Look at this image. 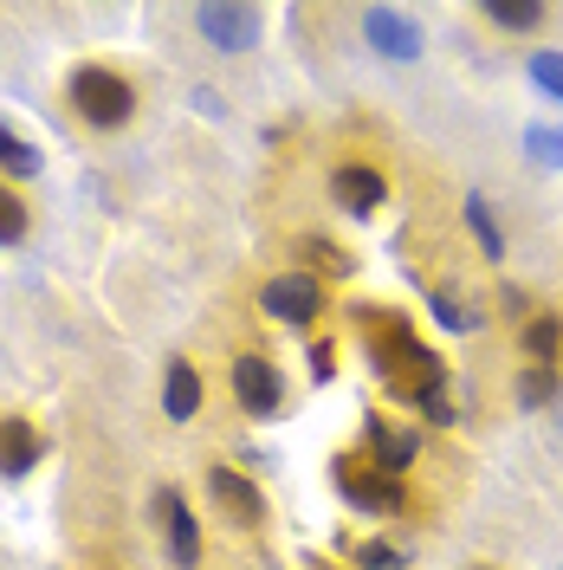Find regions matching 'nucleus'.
I'll return each instance as SVG.
<instances>
[{
    "label": "nucleus",
    "mask_w": 563,
    "mask_h": 570,
    "mask_svg": "<svg viewBox=\"0 0 563 570\" xmlns=\"http://www.w3.org/2000/svg\"><path fill=\"white\" fill-rule=\"evenodd\" d=\"M356 324H363V344H369V363H376V376H383L388 390L402 395V402H415L427 422H454L460 409L447 402V363L434 344L415 337V324L395 318V312H369V305H356Z\"/></svg>",
    "instance_id": "nucleus-1"
},
{
    "label": "nucleus",
    "mask_w": 563,
    "mask_h": 570,
    "mask_svg": "<svg viewBox=\"0 0 563 570\" xmlns=\"http://www.w3.org/2000/svg\"><path fill=\"white\" fill-rule=\"evenodd\" d=\"M66 98L78 110V124H91V130H124L137 117V85L117 66H78L66 78Z\"/></svg>",
    "instance_id": "nucleus-2"
},
{
    "label": "nucleus",
    "mask_w": 563,
    "mask_h": 570,
    "mask_svg": "<svg viewBox=\"0 0 563 570\" xmlns=\"http://www.w3.org/2000/svg\"><path fill=\"white\" fill-rule=\"evenodd\" d=\"M330 480H337V493L350 499L356 512H376V519H395V512H408V493H402V480H388L383 466L356 461V454H337Z\"/></svg>",
    "instance_id": "nucleus-3"
},
{
    "label": "nucleus",
    "mask_w": 563,
    "mask_h": 570,
    "mask_svg": "<svg viewBox=\"0 0 563 570\" xmlns=\"http://www.w3.org/2000/svg\"><path fill=\"white\" fill-rule=\"evenodd\" d=\"M259 312L279 324H298V331H312L324 318V279L317 273H279V279L259 285Z\"/></svg>",
    "instance_id": "nucleus-4"
},
{
    "label": "nucleus",
    "mask_w": 563,
    "mask_h": 570,
    "mask_svg": "<svg viewBox=\"0 0 563 570\" xmlns=\"http://www.w3.org/2000/svg\"><path fill=\"white\" fill-rule=\"evenodd\" d=\"M234 395H240V409H247V415H279V409H285L279 363H273L266 351H240V356H234Z\"/></svg>",
    "instance_id": "nucleus-5"
},
{
    "label": "nucleus",
    "mask_w": 563,
    "mask_h": 570,
    "mask_svg": "<svg viewBox=\"0 0 563 570\" xmlns=\"http://www.w3.org/2000/svg\"><path fill=\"white\" fill-rule=\"evenodd\" d=\"M195 27H201V39H208L214 52H247V46H259V7H240V0H208L201 13H195Z\"/></svg>",
    "instance_id": "nucleus-6"
},
{
    "label": "nucleus",
    "mask_w": 563,
    "mask_h": 570,
    "mask_svg": "<svg viewBox=\"0 0 563 570\" xmlns=\"http://www.w3.org/2000/svg\"><path fill=\"white\" fill-rule=\"evenodd\" d=\"M208 499L234 519V525H259L266 519V493H259V480H247L240 466H208Z\"/></svg>",
    "instance_id": "nucleus-7"
},
{
    "label": "nucleus",
    "mask_w": 563,
    "mask_h": 570,
    "mask_svg": "<svg viewBox=\"0 0 563 570\" xmlns=\"http://www.w3.org/2000/svg\"><path fill=\"white\" fill-rule=\"evenodd\" d=\"M363 441H369V466H383L388 480H402L408 466L422 461V434H415V428L383 422V415H369V422H363Z\"/></svg>",
    "instance_id": "nucleus-8"
},
{
    "label": "nucleus",
    "mask_w": 563,
    "mask_h": 570,
    "mask_svg": "<svg viewBox=\"0 0 563 570\" xmlns=\"http://www.w3.org/2000/svg\"><path fill=\"white\" fill-rule=\"evenodd\" d=\"M363 33L383 59H422V20L402 13V7H369L363 13Z\"/></svg>",
    "instance_id": "nucleus-9"
},
{
    "label": "nucleus",
    "mask_w": 563,
    "mask_h": 570,
    "mask_svg": "<svg viewBox=\"0 0 563 570\" xmlns=\"http://www.w3.org/2000/svg\"><path fill=\"white\" fill-rule=\"evenodd\" d=\"M330 202L350 214H376L388 202V176L376 163H337L330 169Z\"/></svg>",
    "instance_id": "nucleus-10"
},
{
    "label": "nucleus",
    "mask_w": 563,
    "mask_h": 570,
    "mask_svg": "<svg viewBox=\"0 0 563 570\" xmlns=\"http://www.w3.org/2000/svg\"><path fill=\"white\" fill-rule=\"evenodd\" d=\"M156 505H162V532H169V558H176V570H195L201 564V525H195L188 499H181L176 487H162Z\"/></svg>",
    "instance_id": "nucleus-11"
},
{
    "label": "nucleus",
    "mask_w": 563,
    "mask_h": 570,
    "mask_svg": "<svg viewBox=\"0 0 563 570\" xmlns=\"http://www.w3.org/2000/svg\"><path fill=\"white\" fill-rule=\"evenodd\" d=\"M46 461V441H39V428L27 415H0V473L7 480H20V473H33Z\"/></svg>",
    "instance_id": "nucleus-12"
},
{
    "label": "nucleus",
    "mask_w": 563,
    "mask_h": 570,
    "mask_svg": "<svg viewBox=\"0 0 563 570\" xmlns=\"http://www.w3.org/2000/svg\"><path fill=\"white\" fill-rule=\"evenodd\" d=\"M162 415L169 422H195L201 415V376H195V363L176 356L169 363V383H162Z\"/></svg>",
    "instance_id": "nucleus-13"
},
{
    "label": "nucleus",
    "mask_w": 563,
    "mask_h": 570,
    "mask_svg": "<svg viewBox=\"0 0 563 570\" xmlns=\"http://www.w3.org/2000/svg\"><path fill=\"white\" fill-rule=\"evenodd\" d=\"M525 356L544 363V370H557V356H563V318L557 312H531L525 318Z\"/></svg>",
    "instance_id": "nucleus-14"
},
{
    "label": "nucleus",
    "mask_w": 563,
    "mask_h": 570,
    "mask_svg": "<svg viewBox=\"0 0 563 570\" xmlns=\"http://www.w3.org/2000/svg\"><path fill=\"white\" fill-rule=\"evenodd\" d=\"M493 27H505V33H531V27H544V0H486L480 7Z\"/></svg>",
    "instance_id": "nucleus-15"
},
{
    "label": "nucleus",
    "mask_w": 563,
    "mask_h": 570,
    "mask_svg": "<svg viewBox=\"0 0 563 570\" xmlns=\"http://www.w3.org/2000/svg\"><path fill=\"white\" fill-rule=\"evenodd\" d=\"M0 169H7V176H13V181L39 176V149H33V142H27V137H20V130H13L7 117H0Z\"/></svg>",
    "instance_id": "nucleus-16"
},
{
    "label": "nucleus",
    "mask_w": 563,
    "mask_h": 570,
    "mask_svg": "<svg viewBox=\"0 0 563 570\" xmlns=\"http://www.w3.org/2000/svg\"><path fill=\"white\" fill-rule=\"evenodd\" d=\"M557 395H563L557 370H544V363H525L518 370V409H551Z\"/></svg>",
    "instance_id": "nucleus-17"
},
{
    "label": "nucleus",
    "mask_w": 563,
    "mask_h": 570,
    "mask_svg": "<svg viewBox=\"0 0 563 570\" xmlns=\"http://www.w3.org/2000/svg\"><path fill=\"white\" fill-rule=\"evenodd\" d=\"M466 227H473V240H480V253H486V259H505V234H498L486 195H466Z\"/></svg>",
    "instance_id": "nucleus-18"
},
{
    "label": "nucleus",
    "mask_w": 563,
    "mask_h": 570,
    "mask_svg": "<svg viewBox=\"0 0 563 570\" xmlns=\"http://www.w3.org/2000/svg\"><path fill=\"white\" fill-rule=\"evenodd\" d=\"M27 234H33V214H27V202H20V188L0 181V247H20Z\"/></svg>",
    "instance_id": "nucleus-19"
},
{
    "label": "nucleus",
    "mask_w": 563,
    "mask_h": 570,
    "mask_svg": "<svg viewBox=\"0 0 563 570\" xmlns=\"http://www.w3.org/2000/svg\"><path fill=\"white\" fill-rule=\"evenodd\" d=\"M531 85H537L551 105H563V52H531Z\"/></svg>",
    "instance_id": "nucleus-20"
},
{
    "label": "nucleus",
    "mask_w": 563,
    "mask_h": 570,
    "mask_svg": "<svg viewBox=\"0 0 563 570\" xmlns=\"http://www.w3.org/2000/svg\"><path fill=\"white\" fill-rule=\"evenodd\" d=\"M531 156L544 163V169H563V130H551V124H537V130H525Z\"/></svg>",
    "instance_id": "nucleus-21"
},
{
    "label": "nucleus",
    "mask_w": 563,
    "mask_h": 570,
    "mask_svg": "<svg viewBox=\"0 0 563 570\" xmlns=\"http://www.w3.org/2000/svg\"><path fill=\"white\" fill-rule=\"evenodd\" d=\"M356 564H363V570H402L408 558H402V544H388V538H369V544L356 551Z\"/></svg>",
    "instance_id": "nucleus-22"
},
{
    "label": "nucleus",
    "mask_w": 563,
    "mask_h": 570,
    "mask_svg": "<svg viewBox=\"0 0 563 570\" xmlns=\"http://www.w3.org/2000/svg\"><path fill=\"white\" fill-rule=\"evenodd\" d=\"M305 253H312V259L324 266V273H330V279H344V273H350V253L337 247V240H317V234H312V240H305Z\"/></svg>",
    "instance_id": "nucleus-23"
},
{
    "label": "nucleus",
    "mask_w": 563,
    "mask_h": 570,
    "mask_svg": "<svg viewBox=\"0 0 563 570\" xmlns=\"http://www.w3.org/2000/svg\"><path fill=\"white\" fill-rule=\"evenodd\" d=\"M498 305H505V318H512V324H518V318H531V298L518 292V285H505V292H498Z\"/></svg>",
    "instance_id": "nucleus-24"
},
{
    "label": "nucleus",
    "mask_w": 563,
    "mask_h": 570,
    "mask_svg": "<svg viewBox=\"0 0 563 570\" xmlns=\"http://www.w3.org/2000/svg\"><path fill=\"white\" fill-rule=\"evenodd\" d=\"M466 570H493V564H466Z\"/></svg>",
    "instance_id": "nucleus-25"
}]
</instances>
